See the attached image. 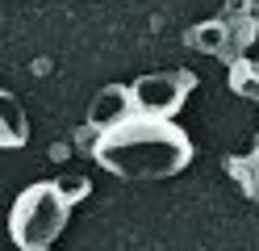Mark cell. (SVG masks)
Segmentation results:
<instances>
[{"mask_svg":"<svg viewBox=\"0 0 259 251\" xmlns=\"http://www.w3.org/2000/svg\"><path fill=\"white\" fill-rule=\"evenodd\" d=\"M67 197L59 193L55 180H38L13 201V213H9V234L21 251H46L63 226H67Z\"/></svg>","mask_w":259,"mask_h":251,"instance_id":"7a4b0ae2","label":"cell"},{"mask_svg":"<svg viewBox=\"0 0 259 251\" xmlns=\"http://www.w3.org/2000/svg\"><path fill=\"white\" fill-rule=\"evenodd\" d=\"M230 88L238 92V96H251V92H259V71L251 63H234V71H230Z\"/></svg>","mask_w":259,"mask_h":251,"instance_id":"52a82bcc","label":"cell"},{"mask_svg":"<svg viewBox=\"0 0 259 251\" xmlns=\"http://www.w3.org/2000/svg\"><path fill=\"white\" fill-rule=\"evenodd\" d=\"M55 184H59V193L67 197V205H79V201H88V193H92L88 176H59Z\"/></svg>","mask_w":259,"mask_h":251,"instance_id":"ba28073f","label":"cell"},{"mask_svg":"<svg viewBox=\"0 0 259 251\" xmlns=\"http://www.w3.org/2000/svg\"><path fill=\"white\" fill-rule=\"evenodd\" d=\"M96 163L121 180H171L192 163V142L171 117L134 113L121 126L96 134Z\"/></svg>","mask_w":259,"mask_h":251,"instance_id":"6da1fadb","label":"cell"},{"mask_svg":"<svg viewBox=\"0 0 259 251\" xmlns=\"http://www.w3.org/2000/svg\"><path fill=\"white\" fill-rule=\"evenodd\" d=\"M184 38L197 55H226L230 50V21L226 17H209V21H197Z\"/></svg>","mask_w":259,"mask_h":251,"instance_id":"5b68a950","label":"cell"},{"mask_svg":"<svg viewBox=\"0 0 259 251\" xmlns=\"http://www.w3.org/2000/svg\"><path fill=\"white\" fill-rule=\"evenodd\" d=\"M192 84H197L192 71H151V76H138L134 80V105H138V113H151V117H176L184 109Z\"/></svg>","mask_w":259,"mask_h":251,"instance_id":"3957f363","label":"cell"},{"mask_svg":"<svg viewBox=\"0 0 259 251\" xmlns=\"http://www.w3.org/2000/svg\"><path fill=\"white\" fill-rule=\"evenodd\" d=\"M138 105H134V88H121V84H105L101 92L92 96V105H88V126L96 134H105L113 126H121L125 117H134Z\"/></svg>","mask_w":259,"mask_h":251,"instance_id":"277c9868","label":"cell"},{"mask_svg":"<svg viewBox=\"0 0 259 251\" xmlns=\"http://www.w3.org/2000/svg\"><path fill=\"white\" fill-rule=\"evenodd\" d=\"M255 159H259V151H255Z\"/></svg>","mask_w":259,"mask_h":251,"instance_id":"30bf717a","label":"cell"},{"mask_svg":"<svg viewBox=\"0 0 259 251\" xmlns=\"http://www.w3.org/2000/svg\"><path fill=\"white\" fill-rule=\"evenodd\" d=\"M25 138H29L25 109L17 105V96L5 88V92H0V147H5V151H17V147H25Z\"/></svg>","mask_w":259,"mask_h":251,"instance_id":"8992f818","label":"cell"},{"mask_svg":"<svg viewBox=\"0 0 259 251\" xmlns=\"http://www.w3.org/2000/svg\"><path fill=\"white\" fill-rule=\"evenodd\" d=\"M226 21H238V17H251V0H226Z\"/></svg>","mask_w":259,"mask_h":251,"instance_id":"9c48e42d","label":"cell"}]
</instances>
